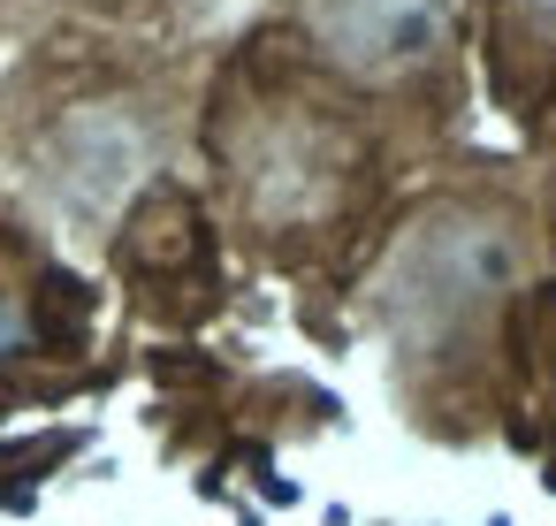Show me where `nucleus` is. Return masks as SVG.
Returning <instances> with one entry per match:
<instances>
[{"instance_id": "nucleus-1", "label": "nucleus", "mask_w": 556, "mask_h": 526, "mask_svg": "<svg viewBox=\"0 0 556 526\" xmlns=\"http://www.w3.org/2000/svg\"><path fill=\"white\" fill-rule=\"evenodd\" d=\"M427 16L434 0H336V39L358 62H381V54H412L427 39Z\"/></svg>"}, {"instance_id": "nucleus-2", "label": "nucleus", "mask_w": 556, "mask_h": 526, "mask_svg": "<svg viewBox=\"0 0 556 526\" xmlns=\"http://www.w3.org/2000/svg\"><path fill=\"white\" fill-rule=\"evenodd\" d=\"M541 9H556V0H541Z\"/></svg>"}]
</instances>
